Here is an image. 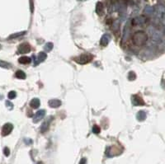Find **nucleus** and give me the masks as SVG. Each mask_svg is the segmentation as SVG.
I'll return each instance as SVG.
<instances>
[{"mask_svg":"<svg viewBox=\"0 0 165 164\" xmlns=\"http://www.w3.org/2000/svg\"><path fill=\"white\" fill-rule=\"evenodd\" d=\"M148 41V35L144 31H135L131 37L132 45L135 47L141 48L144 47Z\"/></svg>","mask_w":165,"mask_h":164,"instance_id":"obj_1","label":"nucleus"},{"mask_svg":"<svg viewBox=\"0 0 165 164\" xmlns=\"http://www.w3.org/2000/svg\"><path fill=\"white\" fill-rule=\"evenodd\" d=\"M150 18L148 17V14L144 13V15L136 16L134 18L130 20V26L132 27H144L148 24H150Z\"/></svg>","mask_w":165,"mask_h":164,"instance_id":"obj_2","label":"nucleus"},{"mask_svg":"<svg viewBox=\"0 0 165 164\" xmlns=\"http://www.w3.org/2000/svg\"><path fill=\"white\" fill-rule=\"evenodd\" d=\"M92 59H93V55L91 54H82L80 56L74 58V60L79 64H85L91 62Z\"/></svg>","mask_w":165,"mask_h":164,"instance_id":"obj_3","label":"nucleus"},{"mask_svg":"<svg viewBox=\"0 0 165 164\" xmlns=\"http://www.w3.org/2000/svg\"><path fill=\"white\" fill-rule=\"evenodd\" d=\"M13 129V125L11 123H7L2 128V135L3 136H7L12 131Z\"/></svg>","mask_w":165,"mask_h":164,"instance_id":"obj_4","label":"nucleus"},{"mask_svg":"<svg viewBox=\"0 0 165 164\" xmlns=\"http://www.w3.org/2000/svg\"><path fill=\"white\" fill-rule=\"evenodd\" d=\"M131 101L135 106H144L145 104L144 100L140 96H138V95H133L131 97Z\"/></svg>","mask_w":165,"mask_h":164,"instance_id":"obj_5","label":"nucleus"},{"mask_svg":"<svg viewBox=\"0 0 165 164\" xmlns=\"http://www.w3.org/2000/svg\"><path fill=\"white\" fill-rule=\"evenodd\" d=\"M31 51V46L28 43H22L19 45L18 52L21 54H26Z\"/></svg>","mask_w":165,"mask_h":164,"instance_id":"obj_6","label":"nucleus"},{"mask_svg":"<svg viewBox=\"0 0 165 164\" xmlns=\"http://www.w3.org/2000/svg\"><path fill=\"white\" fill-rule=\"evenodd\" d=\"M45 115V110H40V111H38L35 114L34 118H33V122H34V123L39 122L40 120H42L43 118H44Z\"/></svg>","mask_w":165,"mask_h":164,"instance_id":"obj_7","label":"nucleus"},{"mask_svg":"<svg viewBox=\"0 0 165 164\" xmlns=\"http://www.w3.org/2000/svg\"><path fill=\"white\" fill-rule=\"evenodd\" d=\"M110 39H111V37L108 34H104L101 38V41H100L101 45H102V46H107L109 43V41H110Z\"/></svg>","mask_w":165,"mask_h":164,"instance_id":"obj_8","label":"nucleus"},{"mask_svg":"<svg viewBox=\"0 0 165 164\" xmlns=\"http://www.w3.org/2000/svg\"><path fill=\"white\" fill-rule=\"evenodd\" d=\"M49 106L52 108H58L61 106V101L57 99H52L49 101Z\"/></svg>","mask_w":165,"mask_h":164,"instance_id":"obj_9","label":"nucleus"},{"mask_svg":"<svg viewBox=\"0 0 165 164\" xmlns=\"http://www.w3.org/2000/svg\"><path fill=\"white\" fill-rule=\"evenodd\" d=\"M18 62L22 64H28L31 62V59L27 56H22L18 59Z\"/></svg>","mask_w":165,"mask_h":164,"instance_id":"obj_10","label":"nucleus"},{"mask_svg":"<svg viewBox=\"0 0 165 164\" xmlns=\"http://www.w3.org/2000/svg\"><path fill=\"white\" fill-rule=\"evenodd\" d=\"M40 100L38 98H34V99H32L31 101V102H30V106H31V108L33 109H37V108L40 106Z\"/></svg>","mask_w":165,"mask_h":164,"instance_id":"obj_11","label":"nucleus"},{"mask_svg":"<svg viewBox=\"0 0 165 164\" xmlns=\"http://www.w3.org/2000/svg\"><path fill=\"white\" fill-rule=\"evenodd\" d=\"M136 118L139 121H144L145 119H146V113L143 111H139L136 115Z\"/></svg>","mask_w":165,"mask_h":164,"instance_id":"obj_12","label":"nucleus"},{"mask_svg":"<svg viewBox=\"0 0 165 164\" xmlns=\"http://www.w3.org/2000/svg\"><path fill=\"white\" fill-rule=\"evenodd\" d=\"M103 10H104L103 4H102L101 2H98L97 5H96V12H97L98 15H101L102 13V12H103Z\"/></svg>","mask_w":165,"mask_h":164,"instance_id":"obj_13","label":"nucleus"},{"mask_svg":"<svg viewBox=\"0 0 165 164\" xmlns=\"http://www.w3.org/2000/svg\"><path fill=\"white\" fill-rule=\"evenodd\" d=\"M49 124H50V121L46 120L44 123H42L41 128H40V130H41V133H45L46 130L49 129Z\"/></svg>","mask_w":165,"mask_h":164,"instance_id":"obj_14","label":"nucleus"},{"mask_svg":"<svg viewBox=\"0 0 165 164\" xmlns=\"http://www.w3.org/2000/svg\"><path fill=\"white\" fill-rule=\"evenodd\" d=\"M15 76H16V78H18V79H25V78H26V74L22 70H18L16 72Z\"/></svg>","mask_w":165,"mask_h":164,"instance_id":"obj_15","label":"nucleus"},{"mask_svg":"<svg viewBox=\"0 0 165 164\" xmlns=\"http://www.w3.org/2000/svg\"><path fill=\"white\" fill-rule=\"evenodd\" d=\"M26 31H22V32H18V33H14V34H12L9 35L8 39L9 40H11V39H15V38H18V37H21L22 35H26Z\"/></svg>","mask_w":165,"mask_h":164,"instance_id":"obj_16","label":"nucleus"},{"mask_svg":"<svg viewBox=\"0 0 165 164\" xmlns=\"http://www.w3.org/2000/svg\"><path fill=\"white\" fill-rule=\"evenodd\" d=\"M46 57H47V55H46L45 52H41V53H39V54H38L37 62L38 63H40V62H43L46 59Z\"/></svg>","mask_w":165,"mask_h":164,"instance_id":"obj_17","label":"nucleus"},{"mask_svg":"<svg viewBox=\"0 0 165 164\" xmlns=\"http://www.w3.org/2000/svg\"><path fill=\"white\" fill-rule=\"evenodd\" d=\"M0 67L3 68H11V64L6 61L0 60Z\"/></svg>","mask_w":165,"mask_h":164,"instance_id":"obj_18","label":"nucleus"},{"mask_svg":"<svg viewBox=\"0 0 165 164\" xmlns=\"http://www.w3.org/2000/svg\"><path fill=\"white\" fill-rule=\"evenodd\" d=\"M135 78H136V74H135V72L130 71L128 74V79L130 81H133L135 79Z\"/></svg>","mask_w":165,"mask_h":164,"instance_id":"obj_19","label":"nucleus"},{"mask_svg":"<svg viewBox=\"0 0 165 164\" xmlns=\"http://www.w3.org/2000/svg\"><path fill=\"white\" fill-rule=\"evenodd\" d=\"M44 49H45V50H46V51H51L53 49V44L51 43V42H49V43H47L45 45Z\"/></svg>","mask_w":165,"mask_h":164,"instance_id":"obj_20","label":"nucleus"},{"mask_svg":"<svg viewBox=\"0 0 165 164\" xmlns=\"http://www.w3.org/2000/svg\"><path fill=\"white\" fill-rule=\"evenodd\" d=\"M8 97L9 99H14V98L16 97V92L14 91H11V92H9V93L8 95Z\"/></svg>","mask_w":165,"mask_h":164,"instance_id":"obj_21","label":"nucleus"},{"mask_svg":"<svg viewBox=\"0 0 165 164\" xmlns=\"http://www.w3.org/2000/svg\"><path fill=\"white\" fill-rule=\"evenodd\" d=\"M100 131H101V129H100V127H99V126L94 125L93 127H92V133H94V134H99V133H100Z\"/></svg>","mask_w":165,"mask_h":164,"instance_id":"obj_22","label":"nucleus"},{"mask_svg":"<svg viewBox=\"0 0 165 164\" xmlns=\"http://www.w3.org/2000/svg\"><path fill=\"white\" fill-rule=\"evenodd\" d=\"M3 153L6 157H8L10 155V149H8V147H5L4 149H3Z\"/></svg>","mask_w":165,"mask_h":164,"instance_id":"obj_23","label":"nucleus"},{"mask_svg":"<svg viewBox=\"0 0 165 164\" xmlns=\"http://www.w3.org/2000/svg\"><path fill=\"white\" fill-rule=\"evenodd\" d=\"M6 106L9 107V109H12V107H13V105L10 102V101H6Z\"/></svg>","mask_w":165,"mask_h":164,"instance_id":"obj_24","label":"nucleus"},{"mask_svg":"<svg viewBox=\"0 0 165 164\" xmlns=\"http://www.w3.org/2000/svg\"><path fill=\"white\" fill-rule=\"evenodd\" d=\"M86 162H87V159L84 157V158H82L80 162H79V164H86Z\"/></svg>","mask_w":165,"mask_h":164,"instance_id":"obj_25","label":"nucleus"},{"mask_svg":"<svg viewBox=\"0 0 165 164\" xmlns=\"http://www.w3.org/2000/svg\"><path fill=\"white\" fill-rule=\"evenodd\" d=\"M36 164H44V163H43L42 162H38L36 163Z\"/></svg>","mask_w":165,"mask_h":164,"instance_id":"obj_26","label":"nucleus"},{"mask_svg":"<svg viewBox=\"0 0 165 164\" xmlns=\"http://www.w3.org/2000/svg\"><path fill=\"white\" fill-rule=\"evenodd\" d=\"M0 49H1V45H0Z\"/></svg>","mask_w":165,"mask_h":164,"instance_id":"obj_27","label":"nucleus"}]
</instances>
